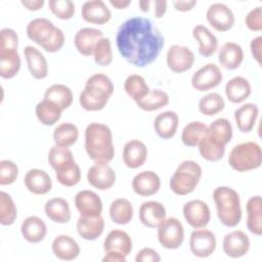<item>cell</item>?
Here are the masks:
<instances>
[{"label":"cell","instance_id":"8fae6325","mask_svg":"<svg viewBox=\"0 0 262 262\" xmlns=\"http://www.w3.org/2000/svg\"><path fill=\"white\" fill-rule=\"evenodd\" d=\"M223 79L220 68L213 63H207L195 71L191 77V85L198 91H208L217 87Z\"/></svg>","mask_w":262,"mask_h":262},{"label":"cell","instance_id":"680465c9","mask_svg":"<svg viewBox=\"0 0 262 262\" xmlns=\"http://www.w3.org/2000/svg\"><path fill=\"white\" fill-rule=\"evenodd\" d=\"M125 255L119 253V252H107L104 254L102 261L103 262H126Z\"/></svg>","mask_w":262,"mask_h":262},{"label":"cell","instance_id":"9f6ffc18","mask_svg":"<svg viewBox=\"0 0 262 262\" xmlns=\"http://www.w3.org/2000/svg\"><path fill=\"white\" fill-rule=\"evenodd\" d=\"M261 47H262V37L257 36L251 40L250 43V49H251V54L253 58L261 64Z\"/></svg>","mask_w":262,"mask_h":262},{"label":"cell","instance_id":"4316f807","mask_svg":"<svg viewBox=\"0 0 262 262\" xmlns=\"http://www.w3.org/2000/svg\"><path fill=\"white\" fill-rule=\"evenodd\" d=\"M179 124V117L173 111L159 114L154 120V129L162 139H170L175 136Z\"/></svg>","mask_w":262,"mask_h":262},{"label":"cell","instance_id":"4fadbf2b","mask_svg":"<svg viewBox=\"0 0 262 262\" xmlns=\"http://www.w3.org/2000/svg\"><path fill=\"white\" fill-rule=\"evenodd\" d=\"M206 18L214 30L221 33L229 31L235 20L232 10L221 2H216L209 6L206 12Z\"/></svg>","mask_w":262,"mask_h":262},{"label":"cell","instance_id":"52a82bcc","mask_svg":"<svg viewBox=\"0 0 262 262\" xmlns=\"http://www.w3.org/2000/svg\"><path fill=\"white\" fill-rule=\"evenodd\" d=\"M229 166L236 172H248L260 168L262 149L255 141H246L232 147L228 156Z\"/></svg>","mask_w":262,"mask_h":262},{"label":"cell","instance_id":"8d00e7d4","mask_svg":"<svg viewBox=\"0 0 262 262\" xmlns=\"http://www.w3.org/2000/svg\"><path fill=\"white\" fill-rule=\"evenodd\" d=\"M63 111L54 102L43 98L35 107L36 117L39 122L45 126H53L57 123L61 117Z\"/></svg>","mask_w":262,"mask_h":262},{"label":"cell","instance_id":"bcb514c9","mask_svg":"<svg viewBox=\"0 0 262 262\" xmlns=\"http://www.w3.org/2000/svg\"><path fill=\"white\" fill-rule=\"evenodd\" d=\"M225 106L223 97L216 92H210L203 96L199 101V111L205 116H215Z\"/></svg>","mask_w":262,"mask_h":262},{"label":"cell","instance_id":"d4e9b609","mask_svg":"<svg viewBox=\"0 0 262 262\" xmlns=\"http://www.w3.org/2000/svg\"><path fill=\"white\" fill-rule=\"evenodd\" d=\"M76 227L79 235L83 239L95 241L103 233L104 220L101 215L80 216L77 220Z\"/></svg>","mask_w":262,"mask_h":262},{"label":"cell","instance_id":"d6986e66","mask_svg":"<svg viewBox=\"0 0 262 262\" xmlns=\"http://www.w3.org/2000/svg\"><path fill=\"white\" fill-rule=\"evenodd\" d=\"M103 38L101 30L95 28H81L75 34L74 45L78 52L84 56H91L97 42Z\"/></svg>","mask_w":262,"mask_h":262},{"label":"cell","instance_id":"5bb4252c","mask_svg":"<svg viewBox=\"0 0 262 262\" xmlns=\"http://www.w3.org/2000/svg\"><path fill=\"white\" fill-rule=\"evenodd\" d=\"M87 181L98 190H107L116 183V172L107 163H95L87 171Z\"/></svg>","mask_w":262,"mask_h":262},{"label":"cell","instance_id":"83f0119b","mask_svg":"<svg viewBox=\"0 0 262 262\" xmlns=\"http://www.w3.org/2000/svg\"><path fill=\"white\" fill-rule=\"evenodd\" d=\"M103 251L119 252L125 256H128L132 251V239L130 235L121 229L111 230L103 242Z\"/></svg>","mask_w":262,"mask_h":262},{"label":"cell","instance_id":"5b68a950","mask_svg":"<svg viewBox=\"0 0 262 262\" xmlns=\"http://www.w3.org/2000/svg\"><path fill=\"white\" fill-rule=\"evenodd\" d=\"M213 201L219 221L226 227L236 226L242 219L239 194L229 186H219L213 191Z\"/></svg>","mask_w":262,"mask_h":262},{"label":"cell","instance_id":"d6a6232c","mask_svg":"<svg viewBox=\"0 0 262 262\" xmlns=\"http://www.w3.org/2000/svg\"><path fill=\"white\" fill-rule=\"evenodd\" d=\"M251 92L250 82L242 76H235L225 84V95L232 103L245 101L251 95Z\"/></svg>","mask_w":262,"mask_h":262},{"label":"cell","instance_id":"277c9868","mask_svg":"<svg viewBox=\"0 0 262 262\" xmlns=\"http://www.w3.org/2000/svg\"><path fill=\"white\" fill-rule=\"evenodd\" d=\"M26 33L31 41L49 53L59 51L66 40L62 30L45 17L32 19L27 26Z\"/></svg>","mask_w":262,"mask_h":262},{"label":"cell","instance_id":"ee69618b","mask_svg":"<svg viewBox=\"0 0 262 262\" xmlns=\"http://www.w3.org/2000/svg\"><path fill=\"white\" fill-rule=\"evenodd\" d=\"M124 90L135 102L143 98L148 92L149 87L144 78L140 75H130L124 82Z\"/></svg>","mask_w":262,"mask_h":262},{"label":"cell","instance_id":"f6af8a7d","mask_svg":"<svg viewBox=\"0 0 262 262\" xmlns=\"http://www.w3.org/2000/svg\"><path fill=\"white\" fill-rule=\"evenodd\" d=\"M208 134L226 145L233 135L231 123L225 118L216 119L208 126Z\"/></svg>","mask_w":262,"mask_h":262},{"label":"cell","instance_id":"be15d7a7","mask_svg":"<svg viewBox=\"0 0 262 262\" xmlns=\"http://www.w3.org/2000/svg\"><path fill=\"white\" fill-rule=\"evenodd\" d=\"M150 4H151V2H150L149 0H141V1L138 2L139 9H140L142 12H147V11L149 10Z\"/></svg>","mask_w":262,"mask_h":262},{"label":"cell","instance_id":"ba28073f","mask_svg":"<svg viewBox=\"0 0 262 262\" xmlns=\"http://www.w3.org/2000/svg\"><path fill=\"white\" fill-rule=\"evenodd\" d=\"M157 228L158 241L163 248L167 250H176L183 244L184 228L177 218H165Z\"/></svg>","mask_w":262,"mask_h":262},{"label":"cell","instance_id":"e0dca14e","mask_svg":"<svg viewBox=\"0 0 262 262\" xmlns=\"http://www.w3.org/2000/svg\"><path fill=\"white\" fill-rule=\"evenodd\" d=\"M161 187L159 175L150 170L137 173L132 179V189L140 196H150L156 194Z\"/></svg>","mask_w":262,"mask_h":262},{"label":"cell","instance_id":"6125c7cd","mask_svg":"<svg viewBox=\"0 0 262 262\" xmlns=\"http://www.w3.org/2000/svg\"><path fill=\"white\" fill-rule=\"evenodd\" d=\"M108 2L116 9H125L131 4L130 0H110Z\"/></svg>","mask_w":262,"mask_h":262},{"label":"cell","instance_id":"f546056e","mask_svg":"<svg viewBox=\"0 0 262 262\" xmlns=\"http://www.w3.org/2000/svg\"><path fill=\"white\" fill-rule=\"evenodd\" d=\"M44 212L47 218L59 224L69 223L72 217L68 201L63 198H52L44 205Z\"/></svg>","mask_w":262,"mask_h":262},{"label":"cell","instance_id":"9a60e30c","mask_svg":"<svg viewBox=\"0 0 262 262\" xmlns=\"http://www.w3.org/2000/svg\"><path fill=\"white\" fill-rule=\"evenodd\" d=\"M250 238L243 230H233L226 233L222 242V250L230 258H241L250 250Z\"/></svg>","mask_w":262,"mask_h":262},{"label":"cell","instance_id":"30bf717a","mask_svg":"<svg viewBox=\"0 0 262 262\" xmlns=\"http://www.w3.org/2000/svg\"><path fill=\"white\" fill-rule=\"evenodd\" d=\"M217 241L215 234L204 228L194 229L190 233L189 238V249L193 256L198 258L210 257L216 250Z\"/></svg>","mask_w":262,"mask_h":262},{"label":"cell","instance_id":"d590c367","mask_svg":"<svg viewBox=\"0 0 262 262\" xmlns=\"http://www.w3.org/2000/svg\"><path fill=\"white\" fill-rule=\"evenodd\" d=\"M108 213L114 223L126 225L133 218V206L129 200L119 198L111 203Z\"/></svg>","mask_w":262,"mask_h":262},{"label":"cell","instance_id":"94428289","mask_svg":"<svg viewBox=\"0 0 262 262\" xmlns=\"http://www.w3.org/2000/svg\"><path fill=\"white\" fill-rule=\"evenodd\" d=\"M155 5V17L162 18L167 11V1L157 0L154 2Z\"/></svg>","mask_w":262,"mask_h":262},{"label":"cell","instance_id":"ac0fdd59","mask_svg":"<svg viewBox=\"0 0 262 262\" xmlns=\"http://www.w3.org/2000/svg\"><path fill=\"white\" fill-rule=\"evenodd\" d=\"M75 206L80 216H98L102 212L101 199L96 192L88 189H83L76 193Z\"/></svg>","mask_w":262,"mask_h":262},{"label":"cell","instance_id":"816d5d0a","mask_svg":"<svg viewBox=\"0 0 262 262\" xmlns=\"http://www.w3.org/2000/svg\"><path fill=\"white\" fill-rule=\"evenodd\" d=\"M18 176L17 165L10 160H2L0 162V184H12Z\"/></svg>","mask_w":262,"mask_h":262},{"label":"cell","instance_id":"11a10c76","mask_svg":"<svg viewBox=\"0 0 262 262\" xmlns=\"http://www.w3.org/2000/svg\"><path fill=\"white\" fill-rule=\"evenodd\" d=\"M136 262H159L161 261V256L159 253L151 248H143L137 252L135 256Z\"/></svg>","mask_w":262,"mask_h":262},{"label":"cell","instance_id":"cb8c5ba5","mask_svg":"<svg viewBox=\"0 0 262 262\" xmlns=\"http://www.w3.org/2000/svg\"><path fill=\"white\" fill-rule=\"evenodd\" d=\"M28 69L33 78L43 80L48 76V63L43 53L36 47L28 45L24 49Z\"/></svg>","mask_w":262,"mask_h":262},{"label":"cell","instance_id":"b9f144b4","mask_svg":"<svg viewBox=\"0 0 262 262\" xmlns=\"http://www.w3.org/2000/svg\"><path fill=\"white\" fill-rule=\"evenodd\" d=\"M79 137L77 126L70 122H64L57 125L53 131V141L55 145L70 147L75 144Z\"/></svg>","mask_w":262,"mask_h":262},{"label":"cell","instance_id":"6da1fadb","mask_svg":"<svg viewBox=\"0 0 262 262\" xmlns=\"http://www.w3.org/2000/svg\"><path fill=\"white\" fill-rule=\"evenodd\" d=\"M116 44L124 59L137 68H144L157 59L165 38L152 20L133 16L119 27Z\"/></svg>","mask_w":262,"mask_h":262},{"label":"cell","instance_id":"f35d334b","mask_svg":"<svg viewBox=\"0 0 262 262\" xmlns=\"http://www.w3.org/2000/svg\"><path fill=\"white\" fill-rule=\"evenodd\" d=\"M43 98L54 102L64 111L71 106L74 96L70 87L63 84H53L46 89Z\"/></svg>","mask_w":262,"mask_h":262},{"label":"cell","instance_id":"44dd1931","mask_svg":"<svg viewBox=\"0 0 262 262\" xmlns=\"http://www.w3.org/2000/svg\"><path fill=\"white\" fill-rule=\"evenodd\" d=\"M27 189L37 195L48 193L52 188V180L47 172L41 169L29 170L24 178Z\"/></svg>","mask_w":262,"mask_h":262},{"label":"cell","instance_id":"9c48e42d","mask_svg":"<svg viewBox=\"0 0 262 262\" xmlns=\"http://www.w3.org/2000/svg\"><path fill=\"white\" fill-rule=\"evenodd\" d=\"M166 62L170 71L176 74H181L192 68L194 54L189 47L174 44L170 46L167 51Z\"/></svg>","mask_w":262,"mask_h":262},{"label":"cell","instance_id":"8992f818","mask_svg":"<svg viewBox=\"0 0 262 262\" xmlns=\"http://www.w3.org/2000/svg\"><path fill=\"white\" fill-rule=\"evenodd\" d=\"M202 167L194 161L185 160L178 165L170 178V189L177 195L191 193L202 177Z\"/></svg>","mask_w":262,"mask_h":262},{"label":"cell","instance_id":"7a4b0ae2","mask_svg":"<svg viewBox=\"0 0 262 262\" xmlns=\"http://www.w3.org/2000/svg\"><path fill=\"white\" fill-rule=\"evenodd\" d=\"M85 150L95 163H110L115 156L113 133L108 126L102 123H90L84 134Z\"/></svg>","mask_w":262,"mask_h":262},{"label":"cell","instance_id":"60d3db41","mask_svg":"<svg viewBox=\"0 0 262 262\" xmlns=\"http://www.w3.org/2000/svg\"><path fill=\"white\" fill-rule=\"evenodd\" d=\"M208 126L201 121H192L185 125L181 133V141L185 146H198L201 140L207 135Z\"/></svg>","mask_w":262,"mask_h":262},{"label":"cell","instance_id":"f907efd6","mask_svg":"<svg viewBox=\"0 0 262 262\" xmlns=\"http://www.w3.org/2000/svg\"><path fill=\"white\" fill-rule=\"evenodd\" d=\"M55 177L57 181L67 187H72L77 185L81 180V169L77 163L55 172Z\"/></svg>","mask_w":262,"mask_h":262},{"label":"cell","instance_id":"836d02e7","mask_svg":"<svg viewBox=\"0 0 262 262\" xmlns=\"http://www.w3.org/2000/svg\"><path fill=\"white\" fill-rule=\"evenodd\" d=\"M247 212V227L250 232L255 235L262 234V209L261 196H251L246 205Z\"/></svg>","mask_w":262,"mask_h":262},{"label":"cell","instance_id":"1f68e13d","mask_svg":"<svg viewBox=\"0 0 262 262\" xmlns=\"http://www.w3.org/2000/svg\"><path fill=\"white\" fill-rule=\"evenodd\" d=\"M192 36L199 42V53L204 57L212 56L218 49L216 36L205 26L196 25L192 29Z\"/></svg>","mask_w":262,"mask_h":262},{"label":"cell","instance_id":"f1b7e54d","mask_svg":"<svg viewBox=\"0 0 262 262\" xmlns=\"http://www.w3.org/2000/svg\"><path fill=\"white\" fill-rule=\"evenodd\" d=\"M20 232L27 242L31 244H38L45 238L47 226L40 217L29 216L21 222Z\"/></svg>","mask_w":262,"mask_h":262},{"label":"cell","instance_id":"c3c4849f","mask_svg":"<svg viewBox=\"0 0 262 262\" xmlns=\"http://www.w3.org/2000/svg\"><path fill=\"white\" fill-rule=\"evenodd\" d=\"M93 58L96 64L100 67H107L113 61L112 43L108 38H101L93 50Z\"/></svg>","mask_w":262,"mask_h":262},{"label":"cell","instance_id":"681fc988","mask_svg":"<svg viewBox=\"0 0 262 262\" xmlns=\"http://www.w3.org/2000/svg\"><path fill=\"white\" fill-rule=\"evenodd\" d=\"M48 7L53 15L62 20L71 19L75 14V4L71 0H49Z\"/></svg>","mask_w":262,"mask_h":262},{"label":"cell","instance_id":"e575fe53","mask_svg":"<svg viewBox=\"0 0 262 262\" xmlns=\"http://www.w3.org/2000/svg\"><path fill=\"white\" fill-rule=\"evenodd\" d=\"M20 56L15 49H0V76L3 79H12L19 71Z\"/></svg>","mask_w":262,"mask_h":262},{"label":"cell","instance_id":"ab89813d","mask_svg":"<svg viewBox=\"0 0 262 262\" xmlns=\"http://www.w3.org/2000/svg\"><path fill=\"white\" fill-rule=\"evenodd\" d=\"M47 161L55 172L66 169L76 163L72 150L69 147L58 145H54L49 149Z\"/></svg>","mask_w":262,"mask_h":262},{"label":"cell","instance_id":"91938a15","mask_svg":"<svg viewBox=\"0 0 262 262\" xmlns=\"http://www.w3.org/2000/svg\"><path fill=\"white\" fill-rule=\"evenodd\" d=\"M21 5H24L30 11H37L40 10L44 6V0H21Z\"/></svg>","mask_w":262,"mask_h":262},{"label":"cell","instance_id":"484cf974","mask_svg":"<svg viewBox=\"0 0 262 262\" xmlns=\"http://www.w3.org/2000/svg\"><path fill=\"white\" fill-rule=\"evenodd\" d=\"M218 61L226 70H236L244 61V50L242 46L235 42L224 43L219 48Z\"/></svg>","mask_w":262,"mask_h":262},{"label":"cell","instance_id":"74e56055","mask_svg":"<svg viewBox=\"0 0 262 262\" xmlns=\"http://www.w3.org/2000/svg\"><path fill=\"white\" fill-rule=\"evenodd\" d=\"M225 146L224 143L210 136L208 133L198 145L201 157L209 162L220 161L224 157Z\"/></svg>","mask_w":262,"mask_h":262},{"label":"cell","instance_id":"3957f363","mask_svg":"<svg viewBox=\"0 0 262 262\" xmlns=\"http://www.w3.org/2000/svg\"><path fill=\"white\" fill-rule=\"evenodd\" d=\"M113 93L112 80L105 74H93L87 79L85 87L79 95V103L87 112L101 111L107 104Z\"/></svg>","mask_w":262,"mask_h":262},{"label":"cell","instance_id":"db71d44e","mask_svg":"<svg viewBox=\"0 0 262 262\" xmlns=\"http://www.w3.org/2000/svg\"><path fill=\"white\" fill-rule=\"evenodd\" d=\"M262 7L257 6L251 9L245 17L247 28L253 32H260L262 30Z\"/></svg>","mask_w":262,"mask_h":262},{"label":"cell","instance_id":"7402d4cb","mask_svg":"<svg viewBox=\"0 0 262 262\" xmlns=\"http://www.w3.org/2000/svg\"><path fill=\"white\" fill-rule=\"evenodd\" d=\"M138 215L144 226L156 228L166 218V208L160 202L147 201L140 205Z\"/></svg>","mask_w":262,"mask_h":262},{"label":"cell","instance_id":"6f0895ef","mask_svg":"<svg viewBox=\"0 0 262 262\" xmlns=\"http://www.w3.org/2000/svg\"><path fill=\"white\" fill-rule=\"evenodd\" d=\"M173 6L177 11L180 12H186L191 10L195 5L196 1L195 0H185V1H173Z\"/></svg>","mask_w":262,"mask_h":262},{"label":"cell","instance_id":"7dc6e473","mask_svg":"<svg viewBox=\"0 0 262 262\" xmlns=\"http://www.w3.org/2000/svg\"><path fill=\"white\" fill-rule=\"evenodd\" d=\"M17 217L16 206L10 196L5 191L0 192V223L4 226H9L14 223Z\"/></svg>","mask_w":262,"mask_h":262},{"label":"cell","instance_id":"f5cc1de1","mask_svg":"<svg viewBox=\"0 0 262 262\" xmlns=\"http://www.w3.org/2000/svg\"><path fill=\"white\" fill-rule=\"evenodd\" d=\"M18 48V36L14 30L3 28L0 31V49H15Z\"/></svg>","mask_w":262,"mask_h":262},{"label":"cell","instance_id":"2e32d148","mask_svg":"<svg viewBox=\"0 0 262 262\" xmlns=\"http://www.w3.org/2000/svg\"><path fill=\"white\" fill-rule=\"evenodd\" d=\"M81 16L88 24L104 25L112 18V12L102 0H89L83 3Z\"/></svg>","mask_w":262,"mask_h":262},{"label":"cell","instance_id":"603a6c76","mask_svg":"<svg viewBox=\"0 0 262 262\" xmlns=\"http://www.w3.org/2000/svg\"><path fill=\"white\" fill-rule=\"evenodd\" d=\"M54 256L63 261L75 260L80 255L79 244L71 235L59 234L54 237L51 244Z\"/></svg>","mask_w":262,"mask_h":262},{"label":"cell","instance_id":"ffe728a7","mask_svg":"<svg viewBox=\"0 0 262 262\" xmlns=\"http://www.w3.org/2000/svg\"><path fill=\"white\" fill-rule=\"evenodd\" d=\"M122 158L128 168L137 169L141 167L147 159V147L142 141L131 139L125 143Z\"/></svg>","mask_w":262,"mask_h":262},{"label":"cell","instance_id":"4dcf8cb0","mask_svg":"<svg viewBox=\"0 0 262 262\" xmlns=\"http://www.w3.org/2000/svg\"><path fill=\"white\" fill-rule=\"evenodd\" d=\"M259 115V107L257 104L248 102L235 110L233 117L237 129L243 133H248L253 130L256 125Z\"/></svg>","mask_w":262,"mask_h":262},{"label":"cell","instance_id":"7c38bea8","mask_svg":"<svg viewBox=\"0 0 262 262\" xmlns=\"http://www.w3.org/2000/svg\"><path fill=\"white\" fill-rule=\"evenodd\" d=\"M182 213L185 221L192 228H204L211 220L209 206L202 200H191L183 205Z\"/></svg>","mask_w":262,"mask_h":262},{"label":"cell","instance_id":"7bdbcfd3","mask_svg":"<svg viewBox=\"0 0 262 262\" xmlns=\"http://www.w3.org/2000/svg\"><path fill=\"white\" fill-rule=\"evenodd\" d=\"M169 101L170 98L167 92L160 89H151L143 98L136 101V105L142 111L154 112L166 106Z\"/></svg>","mask_w":262,"mask_h":262}]
</instances>
